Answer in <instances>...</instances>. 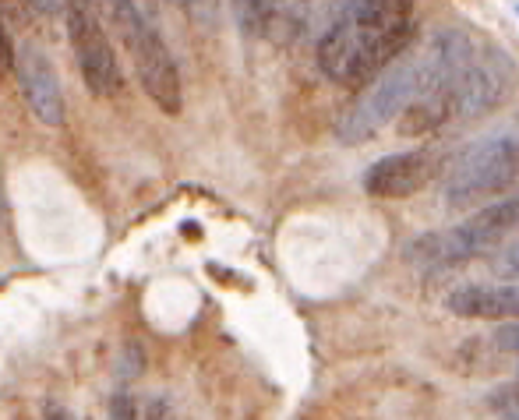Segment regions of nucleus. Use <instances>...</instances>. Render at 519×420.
I'll return each mask as SVG.
<instances>
[{
    "label": "nucleus",
    "instance_id": "19",
    "mask_svg": "<svg viewBox=\"0 0 519 420\" xmlns=\"http://www.w3.org/2000/svg\"><path fill=\"white\" fill-rule=\"evenodd\" d=\"M4 209H8V202H4V184H0V219H4Z\"/></svg>",
    "mask_w": 519,
    "mask_h": 420
},
{
    "label": "nucleus",
    "instance_id": "12",
    "mask_svg": "<svg viewBox=\"0 0 519 420\" xmlns=\"http://www.w3.org/2000/svg\"><path fill=\"white\" fill-rule=\"evenodd\" d=\"M488 406L498 420H519V385H498L488 396Z\"/></svg>",
    "mask_w": 519,
    "mask_h": 420
},
{
    "label": "nucleus",
    "instance_id": "10",
    "mask_svg": "<svg viewBox=\"0 0 519 420\" xmlns=\"http://www.w3.org/2000/svg\"><path fill=\"white\" fill-rule=\"evenodd\" d=\"M445 308L459 318H481V322H519V283L502 286H459L445 297Z\"/></svg>",
    "mask_w": 519,
    "mask_h": 420
},
{
    "label": "nucleus",
    "instance_id": "5",
    "mask_svg": "<svg viewBox=\"0 0 519 420\" xmlns=\"http://www.w3.org/2000/svg\"><path fill=\"white\" fill-rule=\"evenodd\" d=\"M442 195L452 209H470V205L519 195V145L509 138H488L459 152L452 170L445 173Z\"/></svg>",
    "mask_w": 519,
    "mask_h": 420
},
{
    "label": "nucleus",
    "instance_id": "7",
    "mask_svg": "<svg viewBox=\"0 0 519 420\" xmlns=\"http://www.w3.org/2000/svg\"><path fill=\"white\" fill-rule=\"evenodd\" d=\"M509 75L512 57H505L502 50H474V57L467 60V68L459 71L456 85H452V117L470 120L495 110L509 96Z\"/></svg>",
    "mask_w": 519,
    "mask_h": 420
},
{
    "label": "nucleus",
    "instance_id": "14",
    "mask_svg": "<svg viewBox=\"0 0 519 420\" xmlns=\"http://www.w3.org/2000/svg\"><path fill=\"white\" fill-rule=\"evenodd\" d=\"M4 71H15V43H11L8 29L0 22V75H4Z\"/></svg>",
    "mask_w": 519,
    "mask_h": 420
},
{
    "label": "nucleus",
    "instance_id": "9",
    "mask_svg": "<svg viewBox=\"0 0 519 420\" xmlns=\"http://www.w3.org/2000/svg\"><path fill=\"white\" fill-rule=\"evenodd\" d=\"M15 75L22 82V96L29 110L43 120L46 128H61L64 124V89L61 78L53 71L50 57L36 43L15 46Z\"/></svg>",
    "mask_w": 519,
    "mask_h": 420
},
{
    "label": "nucleus",
    "instance_id": "4",
    "mask_svg": "<svg viewBox=\"0 0 519 420\" xmlns=\"http://www.w3.org/2000/svg\"><path fill=\"white\" fill-rule=\"evenodd\" d=\"M421 89V60L403 57L399 53L389 68L378 71L357 99L343 110L336 124V135L343 145H361L368 138H375L382 128H389L392 120H399V113L407 110L410 99Z\"/></svg>",
    "mask_w": 519,
    "mask_h": 420
},
{
    "label": "nucleus",
    "instance_id": "3",
    "mask_svg": "<svg viewBox=\"0 0 519 420\" xmlns=\"http://www.w3.org/2000/svg\"><path fill=\"white\" fill-rule=\"evenodd\" d=\"M106 8L113 15V25L121 32L124 46L131 53L135 75L142 82L145 96L159 106L163 113L177 117L184 106V89H181V71L173 64V53L166 50L163 36L156 29L149 0H106Z\"/></svg>",
    "mask_w": 519,
    "mask_h": 420
},
{
    "label": "nucleus",
    "instance_id": "1",
    "mask_svg": "<svg viewBox=\"0 0 519 420\" xmlns=\"http://www.w3.org/2000/svg\"><path fill=\"white\" fill-rule=\"evenodd\" d=\"M414 39V0H343L318 39V68L343 89H364Z\"/></svg>",
    "mask_w": 519,
    "mask_h": 420
},
{
    "label": "nucleus",
    "instance_id": "17",
    "mask_svg": "<svg viewBox=\"0 0 519 420\" xmlns=\"http://www.w3.org/2000/svg\"><path fill=\"white\" fill-rule=\"evenodd\" d=\"M46 420H75V417H71V413L64 410V406L50 403V406H46Z\"/></svg>",
    "mask_w": 519,
    "mask_h": 420
},
{
    "label": "nucleus",
    "instance_id": "18",
    "mask_svg": "<svg viewBox=\"0 0 519 420\" xmlns=\"http://www.w3.org/2000/svg\"><path fill=\"white\" fill-rule=\"evenodd\" d=\"M39 11H64V0H32Z\"/></svg>",
    "mask_w": 519,
    "mask_h": 420
},
{
    "label": "nucleus",
    "instance_id": "6",
    "mask_svg": "<svg viewBox=\"0 0 519 420\" xmlns=\"http://www.w3.org/2000/svg\"><path fill=\"white\" fill-rule=\"evenodd\" d=\"M64 22H68V39L78 60V75L92 96L106 99L124 89L121 60L113 53V43L99 22L92 0H64Z\"/></svg>",
    "mask_w": 519,
    "mask_h": 420
},
{
    "label": "nucleus",
    "instance_id": "16",
    "mask_svg": "<svg viewBox=\"0 0 519 420\" xmlns=\"http://www.w3.org/2000/svg\"><path fill=\"white\" fill-rule=\"evenodd\" d=\"M142 420H173V413H170V403H166L163 396L149 399V406H145Z\"/></svg>",
    "mask_w": 519,
    "mask_h": 420
},
{
    "label": "nucleus",
    "instance_id": "8",
    "mask_svg": "<svg viewBox=\"0 0 519 420\" xmlns=\"http://www.w3.org/2000/svg\"><path fill=\"white\" fill-rule=\"evenodd\" d=\"M442 173V159L431 149H407L382 156L364 170V191L371 198H410Z\"/></svg>",
    "mask_w": 519,
    "mask_h": 420
},
{
    "label": "nucleus",
    "instance_id": "20",
    "mask_svg": "<svg viewBox=\"0 0 519 420\" xmlns=\"http://www.w3.org/2000/svg\"><path fill=\"white\" fill-rule=\"evenodd\" d=\"M516 15H519V4H516Z\"/></svg>",
    "mask_w": 519,
    "mask_h": 420
},
{
    "label": "nucleus",
    "instance_id": "11",
    "mask_svg": "<svg viewBox=\"0 0 519 420\" xmlns=\"http://www.w3.org/2000/svg\"><path fill=\"white\" fill-rule=\"evenodd\" d=\"M491 272L505 283H519V237L516 240H505L502 248L491 251Z\"/></svg>",
    "mask_w": 519,
    "mask_h": 420
},
{
    "label": "nucleus",
    "instance_id": "15",
    "mask_svg": "<svg viewBox=\"0 0 519 420\" xmlns=\"http://www.w3.org/2000/svg\"><path fill=\"white\" fill-rule=\"evenodd\" d=\"M110 420H138V410L128 396H113L110 403Z\"/></svg>",
    "mask_w": 519,
    "mask_h": 420
},
{
    "label": "nucleus",
    "instance_id": "2",
    "mask_svg": "<svg viewBox=\"0 0 519 420\" xmlns=\"http://www.w3.org/2000/svg\"><path fill=\"white\" fill-rule=\"evenodd\" d=\"M512 233H519V195H505L498 202L481 205L474 216H467L452 230L424 233L407 248V258L424 272H445L470 258L491 255Z\"/></svg>",
    "mask_w": 519,
    "mask_h": 420
},
{
    "label": "nucleus",
    "instance_id": "13",
    "mask_svg": "<svg viewBox=\"0 0 519 420\" xmlns=\"http://www.w3.org/2000/svg\"><path fill=\"white\" fill-rule=\"evenodd\" d=\"M495 346H498V350L516 353V357H519V322H498Z\"/></svg>",
    "mask_w": 519,
    "mask_h": 420
}]
</instances>
